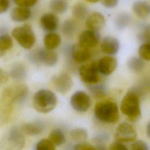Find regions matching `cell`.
<instances>
[{
  "instance_id": "6da1fadb",
  "label": "cell",
  "mask_w": 150,
  "mask_h": 150,
  "mask_svg": "<svg viewBox=\"0 0 150 150\" xmlns=\"http://www.w3.org/2000/svg\"><path fill=\"white\" fill-rule=\"evenodd\" d=\"M28 93V88L24 84L10 86L3 90L0 97V125L9 120L15 105L22 102Z\"/></svg>"
},
{
  "instance_id": "7a4b0ae2",
  "label": "cell",
  "mask_w": 150,
  "mask_h": 150,
  "mask_svg": "<svg viewBox=\"0 0 150 150\" xmlns=\"http://www.w3.org/2000/svg\"><path fill=\"white\" fill-rule=\"evenodd\" d=\"M120 110L129 121H138L141 117L139 96L133 90L128 91L121 100Z\"/></svg>"
},
{
  "instance_id": "3957f363",
  "label": "cell",
  "mask_w": 150,
  "mask_h": 150,
  "mask_svg": "<svg viewBox=\"0 0 150 150\" xmlns=\"http://www.w3.org/2000/svg\"><path fill=\"white\" fill-rule=\"evenodd\" d=\"M94 112L97 120L106 124L116 123L120 118L118 105L111 101L98 103L95 105Z\"/></svg>"
},
{
  "instance_id": "277c9868",
  "label": "cell",
  "mask_w": 150,
  "mask_h": 150,
  "mask_svg": "<svg viewBox=\"0 0 150 150\" xmlns=\"http://www.w3.org/2000/svg\"><path fill=\"white\" fill-rule=\"evenodd\" d=\"M25 145L23 134L16 127L8 129L0 139V150H22Z\"/></svg>"
},
{
  "instance_id": "5b68a950",
  "label": "cell",
  "mask_w": 150,
  "mask_h": 150,
  "mask_svg": "<svg viewBox=\"0 0 150 150\" xmlns=\"http://www.w3.org/2000/svg\"><path fill=\"white\" fill-rule=\"evenodd\" d=\"M57 98L54 93L47 89L36 91L33 98L34 108L40 113H48L56 106Z\"/></svg>"
},
{
  "instance_id": "8992f818",
  "label": "cell",
  "mask_w": 150,
  "mask_h": 150,
  "mask_svg": "<svg viewBox=\"0 0 150 150\" xmlns=\"http://www.w3.org/2000/svg\"><path fill=\"white\" fill-rule=\"evenodd\" d=\"M12 35L19 45L25 49H31L36 41L32 27L28 24L15 28L12 31Z\"/></svg>"
},
{
  "instance_id": "52a82bcc",
  "label": "cell",
  "mask_w": 150,
  "mask_h": 150,
  "mask_svg": "<svg viewBox=\"0 0 150 150\" xmlns=\"http://www.w3.org/2000/svg\"><path fill=\"white\" fill-rule=\"evenodd\" d=\"M79 72L81 80L87 85L97 83L101 81L100 73L98 69L97 62L81 66Z\"/></svg>"
},
{
  "instance_id": "ba28073f",
  "label": "cell",
  "mask_w": 150,
  "mask_h": 150,
  "mask_svg": "<svg viewBox=\"0 0 150 150\" xmlns=\"http://www.w3.org/2000/svg\"><path fill=\"white\" fill-rule=\"evenodd\" d=\"M137 134L133 126L128 122H122L118 125L115 131L114 137L116 141L120 142H134Z\"/></svg>"
},
{
  "instance_id": "9c48e42d",
  "label": "cell",
  "mask_w": 150,
  "mask_h": 150,
  "mask_svg": "<svg viewBox=\"0 0 150 150\" xmlns=\"http://www.w3.org/2000/svg\"><path fill=\"white\" fill-rule=\"evenodd\" d=\"M71 107L79 112H86L91 107V100L89 95L83 91H77L71 97Z\"/></svg>"
},
{
  "instance_id": "30bf717a",
  "label": "cell",
  "mask_w": 150,
  "mask_h": 150,
  "mask_svg": "<svg viewBox=\"0 0 150 150\" xmlns=\"http://www.w3.org/2000/svg\"><path fill=\"white\" fill-rule=\"evenodd\" d=\"M52 83L54 89L63 94L68 93L73 86L71 77L65 73H61L53 77Z\"/></svg>"
},
{
  "instance_id": "8fae6325",
  "label": "cell",
  "mask_w": 150,
  "mask_h": 150,
  "mask_svg": "<svg viewBox=\"0 0 150 150\" xmlns=\"http://www.w3.org/2000/svg\"><path fill=\"white\" fill-rule=\"evenodd\" d=\"M33 59L46 66L51 67L57 63L58 55L54 50L40 49L35 53Z\"/></svg>"
},
{
  "instance_id": "7c38bea8",
  "label": "cell",
  "mask_w": 150,
  "mask_h": 150,
  "mask_svg": "<svg viewBox=\"0 0 150 150\" xmlns=\"http://www.w3.org/2000/svg\"><path fill=\"white\" fill-rule=\"evenodd\" d=\"M100 40V35L97 31L87 29L80 33L78 45L83 47L90 49L96 46Z\"/></svg>"
},
{
  "instance_id": "4fadbf2b",
  "label": "cell",
  "mask_w": 150,
  "mask_h": 150,
  "mask_svg": "<svg viewBox=\"0 0 150 150\" xmlns=\"http://www.w3.org/2000/svg\"><path fill=\"white\" fill-rule=\"evenodd\" d=\"M97 63L99 72L105 76L112 73L117 66V60L110 56L103 57Z\"/></svg>"
},
{
  "instance_id": "5bb4252c",
  "label": "cell",
  "mask_w": 150,
  "mask_h": 150,
  "mask_svg": "<svg viewBox=\"0 0 150 150\" xmlns=\"http://www.w3.org/2000/svg\"><path fill=\"white\" fill-rule=\"evenodd\" d=\"M70 52L73 60L79 63L88 62L92 56L90 49L83 47L78 44H74L71 47Z\"/></svg>"
},
{
  "instance_id": "9a60e30c",
  "label": "cell",
  "mask_w": 150,
  "mask_h": 150,
  "mask_svg": "<svg viewBox=\"0 0 150 150\" xmlns=\"http://www.w3.org/2000/svg\"><path fill=\"white\" fill-rule=\"evenodd\" d=\"M105 24L104 16L100 12L91 13L87 18L86 25L88 29L98 31L102 29Z\"/></svg>"
},
{
  "instance_id": "2e32d148",
  "label": "cell",
  "mask_w": 150,
  "mask_h": 150,
  "mask_svg": "<svg viewBox=\"0 0 150 150\" xmlns=\"http://www.w3.org/2000/svg\"><path fill=\"white\" fill-rule=\"evenodd\" d=\"M40 22L43 30L53 32L58 28L59 18L53 13H46L41 16Z\"/></svg>"
},
{
  "instance_id": "e0dca14e",
  "label": "cell",
  "mask_w": 150,
  "mask_h": 150,
  "mask_svg": "<svg viewBox=\"0 0 150 150\" xmlns=\"http://www.w3.org/2000/svg\"><path fill=\"white\" fill-rule=\"evenodd\" d=\"M101 49L105 54L113 55L120 49V43L117 39L112 36L104 37L101 42Z\"/></svg>"
},
{
  "instance_id": "ac0fdd59",
  "label": "cell",
  "mask_w": 150,
  "mask_h": 150,
  "mask_svg": "<svg viewBox=\"0 0 150 150\" xmlns=\"http://www.w3.org/2000/svg\"><path fill=\"white\" fill-rule=\"evenodd\" d=\"M45 127V125L43 122L40 121H34L23 124L21 127L20 129L23 134L35 136L41 134L43 131Z\"/></svg>"
},
{
  "instance_id": "d6986e66",
  "label": "cell",
  "mask_w": 150,
  "mask_h": 150,
  "mask_svg": "<svg viewBox=\"0 0 150 150\" xmlns=\"http://www.w3.org/2000/svg\"><path fill=\"white\" fill-rule=\"evenodd\" d=\"M31 11L29 8L17 6L11 13L12 20L16 22H23L28 20L31 16Z\"/></svg>"
},
{
  "instance_id": "ffe728a7",
  "label": "cell",
  "mask_w": 150,
  "mask_h": 150,
  "mask_svg": "<svg viewBox=\"0 0 150 150\" xmlns=\"http://www.w3.org/2000/svg\"><path fill=\"white\" fill-rule=\"evenodd\" d=\"M132 9L134 13L139 18L144 19L147 18L150 12L149 4L142 0L135 1L132 5Z\"/></svg>"
},
{
  "instance_id": "44dd1931",
  "label": "cell",
  "mask_w": 150,
  "mask_h": 150,
  "mask_svg": "<svg viewBox=\"0 0 150 150\" xmlns=\"http://www.w3.org/2000/svg\"><path fill=\"white\" fill-rule=\"evenodd\" d=\"M9 76L15 81H21L26 76V69L22 63H13L9 71Z\"/></svg>"
},
{
  "instance_id": "7402d4cb",
  "label": "cell",
  "mask_w": 150,
  "mask_h": 150,
  "mask_svg": "<svg viewBox=\"0 0 150 150\" xmlns=\"http://www.w3.org/2000/svg\"><path fill=\"white\" fill-rule=\"evenodd\" d=\"M60 43L61 38L56 33L49 32L44 36L43 43L47 49L54 50L59 46Z\"/></svg>"
},
{
  "instance_id": "603a6c76",
  "label": "cell",
  "mask_w": 150,
  "mask_h": 150,
  "mask_svg": "<svg viewBox=\"0 0 150 150\" xmlns=\"http://www.w3.org/2000/svg\"><path fill=\"white\" fill-rule=\"evenodd\" d=\"M88 89L91 95L97 98L104 97L107 93V87L105 84L101 81L94 84H88Z\"/></svg>"
},
{
  "instance_id": "cb8c5ba5",
  "label": "cell",
  "mask_w": 150,
  "mask_h": 150,
  "mask_svg": "<svg viewBox=\"0 0 150 150\" xmlns=\"http://www.w3.org/2000/svg\"><path fill=\"white\" fill-rule=\"evenodd\" d=\"M13 46L11 36L6 33L0 35V57H3Z\"/></svg>"
},
{
  "instance_id": "d4e9b609",
  "label": "cell",
  "mask_w": 150,
  "mask_h": 150,
  "mask_svg": "<svg viewBox=\"0 0 150 150\" xmlns=\"http://www.w3.org/2000/svg\"><path fill=\"white\" fill-rule=\"evenodd\" d=\"M77 30V23L73 19L66 20L62 25L63 33L68 38L73 36Z\"/></svg>"
},
{
  "instance_id": "484cf974",
  "label": "cell",
  "mask_w": 150,
  "mask_h": 150,
  "mask_svg": "<svg viewBox=\"0 0 150 150\" xmlns=\"http://www.w3.org/2000/svg\"><path fill=\"white\" fill-rule=\"evenodd\" d=\"M54 146H59L63 144L66 141V137L63 132L58 128L52 130L48 138Z\"/></svg>"
},
{
  "instance_id": "4316f807",
  "label": "cell",
  "mask_w": 150,
  "mask_h": 150,
  "mask_svg": "<svg viewBox=\"0 0 150 150\" xmlns=\"http://www.w3.org/2000/svg\"><path fill=\"white\" fill-rule=\"evenodd\" d=\"M50 9L56 13H65L68 8V3L66 0H51L49 3Z\"/></svg>"
},
{
  "instance_id": "83f0119b",
  "label": "cell",
  "mask_w": 150,
  "mask_h": 150,
  "mask_svg": "<svg viewBox=\"0 0 150 150\" xmlns=\"http://www.w3.org/2000/svg\"><path fill=\"white\" fill-rule=\"evenodd\" d=\"M88 13L87 6L82 2L76 4L72 9V14L73 16L77 19L82 20L84 19Z\"/></svg>"
},
{
  "instance_id": "f1b7e54d",
  "label": "cell",
  "mask_w": 150,
  "mask_h": 150,
  "mask_svg": "<svg viewBox=\"0 0 150 150\" xmlns=\"http://www.w3.org/2000/svg\"><path fill=\"white\" fill-rule=\"evenodd\" d=\"M128 69L134 73L141 72L145 67V63L143 60L136 57H132L129 59L127 63Z\"/></svg>"
},
{
  "instance_id": "f546056e",
  "label": "cell",
  "mask_w": 150,
  "mask_h": 150,
  "mask_svg": "<svg viewBox=\"0 0 150 150\" xmlns=\"http://www.w3.org/2000/svg\"><path fill=\"white\" fill-rule=\"evenodd\" d=\"M87 132L81 128H77L72 129L70 132L71 139L77 143L84 142L87 138Z\"/></svg>"
},
{
  "instance_id": "4dcf8cb0",
  "label": "cell",
  "mask_w": 150,
  "mask_h": 150,
  "mask_svg": "<svg viewBox=\"0 0 150 150\" xmlns=\"http://www.w3.org/2000/svg\"><path fill=\"white\" fill-rule=\"evenodd\" d=\"M139 58L143 60L149 61L150 60V43H144L141 45L138 50Z\"/></svg>"
},
{
  "instance_id": "1f68e13d",
  "label": "cell",
  "mask_w": 150,
  "mask_h": 150,
  "mask_svg": "<svg viewBox=\"0 0 150 150\" xmlns=\"http://www.w3.org/2000/svg\"><path fill=\"white\" fill-rule=\"evenodd\" d=\"M130 21L131 18L129 15L127 13H122L117 17L115 23L119 29H123L128 25Z\"/></svg>"
},
{
  "instance_id": "d6a6232c",
  "label": "cell",
  "mask_w": 150,
  "mask_h": 150,
  "mask_svg": "<svg viewBox=\"0 0 150 150\" xmlns=\"http://www.w3.org/2000/svg\"><path fill=\"white\" fill-rule=\"evenodd\" d=\"M35 150H55V146L49 139H42L36 144Z\"/></svg>"
},
{
  "instance_id": "836d02e7",
  "label": "cell",
  "mask_w": 150,
  "mask_h": 150,
  "mask_svg": "<svg viewBox=\"0 0 150 150\" xmlns=\"http://www.w3.org/2000/svg\"><path fill=\"white\" fill-rule=\"evenodd\" d=\"M138 36L139 40L142 41L144 43L149 42V40L150 38V28L148 25H145L141 29Z\"/></svg>"
},
{
  "instance_id": "e575fe53",
  "label": "cell",
  "mask_w": 150,
  "mask_h": 150,
  "mask_svg": "<svg viewBox=\"0 0 150 150\" xmlns=\"http://www.w3.org/2000/svg\"><path fill=\"white\" fill-rule=\"evenodd\" d=\"M130 150H149V147L145 142L142 140H138L134 141L131 145Z\"/></svg>"
},
{
  "instance_id": "d590c367",
  "label": "cell",
  "mask_w": 150,
  "mask_h": 150,
  "mask_svg": "<svg viewBox=\"0 0 150 150\" xmlns=\"http://www.w3.org/2000/svg\"><path fill=\"white\" fill-rule=\"evenodd\" d=\"M72 150H96V148L94 145L84 142L74 145Z\"/></svg>"
},
{
  "instance_id": "8d00e7d4",
  "label": "cell",
  "mask_w": 150,
  "mask_h": 150,
  "mask_svg": "<svg viewBox=\"0 0 150 150\" xmlns=\"http://www.w3.org/2000/svg\"><path fill=\"white\" fill-rule=\"evenodd\" d=\"M18 6L29 8L36 4L38 0H13Z\"/></svg>"
},
{
  "instance_id": "74e56055",
  "label": "cell",
  "mask_w": 150,
  "mask_h": 150,
  "mask_svg": "<svg viewBox=\"0 0 150 150\" xmlns=\"http://www.w3.org/2000/svg\"><path fill=\"white\" fill-rule=\"evenodd\" d=\"M108 150H128V149L122 142L115 141L110 145Z\"/></svg>"
},
{
  "instance_id": "f35d334b",
  "label": "cell",
  "mask_w": 150,
  "mask_h": 150,
  "mask_svg": "<svg viewBox=\"0 0 150 150\" xmlns=\"http://www.w3.org/2000/svg\"><path fill=\"white\" fill-rule=\"evenodd\" d=\"M9 0H0V14L5 13L9 8Z\"/></svg>"
},
{
  "instance_id": "ab89813d",
  "label": "cell",
  "mask_w": 150,
  "mask_h": 150,
  "mask_svg": "<svg viewBox=\"0 0 150 150\" xmlns=\"http://www.w3.org/2000/svg\"><path fill=\"white\" fill-rule=\"evenodd\" d=\"M108 137L107 135L105 134H100L94 138V142H95L96 145L97 144H104V142L107 139Z\"/></svg>"
},
{
  "instance_id": "60d3db41",
  "label": "cell",
  "mask_w": 150,
  "mask_h": 150,
  "mask_svg": "<svg viewBox=\"0 0 150 150\" xmlns=\"http://www.w3.org/2000/svg\"><path fill=\"white\" fill-rule=\"evenodd\" d=\"M101 4L106 8H114L118 4V0H101Z\"/></svg>"
},
{
  "instance_id": "b9f144b4",
  "label": "cell",
  "mask_w": 150,
  "mask_h": 150,
  "mask_svg": "<svg viewBox=\"0 0 150 150\" xmlns=\"http://www.w3.org/2000/svg\"><path fill=\"white\" fill-rule=\"evenodd\" d=\"M9 75L8 73L0 67V84L6 82L8 80Z\"/></svg>"
},
{
  "instance_id": "7bdbcfd3",
  "label": "cell",
  "mask_w": 150,
  "mask_h": 150,
  "mask_svg": "<svg viewBox=\"0 0 150 150\" xmlns=\"http://www.w3.org/2000/svg\"><path fill=\"white\" fill-rule=\"evenodd\" d=\"M95 148L96 150H107L104 144H97L96 145Z\"/></svg>"
},
{
  "instance_id": "ee69618b",
  "label": "cell",
  "mask_w": 150,
  "mask_h": 150,
  "mask_svg": "<svg viewBox=\"0 0 150 150\" xmlns=\"http://www.w3.org/2000/svg\"><path fill=\"white\" fill-rule=\"evenodd\" d=\"M149 124H148L147 125V128H146V134L148 135V137H149Z\"/></svg>"
},
{
  "instance_id": "f6af8a7d",
  "label": "cell",
  "mask_w": 150,
  "mask_h": 150,
  "mask_svg": "<svg viewBox=\"0 0 150 150\" xmlns=\"http://www.w3.org/2000/svg\"><path fill=\"white\" fill-rule=\"evenodd\" d=\"M86 1L88 2H90V3H96L100 0H86Z\"/></svg>"
}]
</instances>
